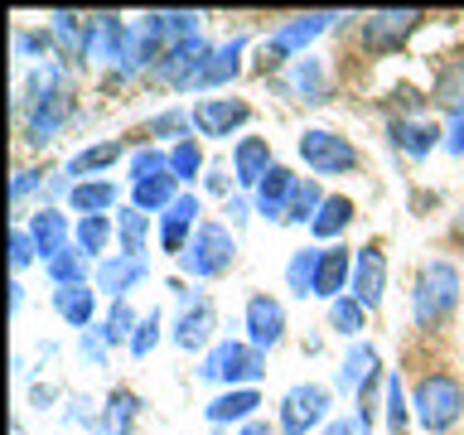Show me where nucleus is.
I'll return each instance as SVG.
<instances>
[{"label":"nucleus","instance_id":"nucleus-1","mask_svg":"<svg viewBox=\"0 0 464 435\" xmlns=\"http://www.w3.org/2000/svg\"><path fill=\"white\" fill-rule=\"evenodd\" d=\"M459 304V271L450 261H426L411 281V314L420 329H435L445 324L450 310Z\"/></svg>","mask_w":464,"mask_h":435},{"label":"nucleus","instance_id":"nucleus-2","mask_svg":"<svg viewBox=\"0 0 464 435\" xmlns=\"http://www.w3.org/2000/svg\"><path fill=\"white\" fill-rule=\"evenodd\" d=\"M411 411H416V426L420 430L445 435L464 416V387H459V377H450V372L420 377L416 392H411Z\"/></svg>","mask_w":464,"mask_h":435},{"label":"nucleus","instance_id":"nucleus-3","mask_svg":"<svg viewBox=\"0 0 464 435\" xmlns=\"http://www.w3.org/2000/svg\"><path fill=\"white\" fill-rule=\"evenodd\" d=\"M232 256H237V242H232V232L223 223H198V232L188 237L184 256H179V271L194 276V281H218Z\"/></svg>","mask_w":464,"mask_h":435},{"label":"nucleus","instance_id":"nucleus-4","mask_svg":"<svg viewBox=\"0 0 464 435\" xmlns=\"http://www.w3.org/2000/svg\"><path fill=\"white\" fill-rule=\"evenodd\" d=\"M261 372H266V353L242 339H223L198 368L203 382H227V387H252L261 382Z\"/></svg>","mask_w":464,"mask_h":435},{"label":"nucleus","instance_id":"nucleus-5","mask_svg":"<svg viewBox=\"0 0 464 435\" xmlns=\"http://www.w3.org/2000/svg\"><path fill=\"white\" fill-rule=\"evenodd\" d=\"M324 416H329V387H319V382L290 387L281 397V406H276L281 435H310L314 426H324Z\"/></svg>","mask_w":464,"mask_h":435},{"label":"nucleus","instance_id":"nucleus-6","mask_svg":"<svg viewBox=\"0 0 464 435\" xmlns=\"http://www.w3.org/2000/svg\"><path fill=\"white\" fill-rule=\"evenodd\" d=\"M208 58H213V44L208 39H184V44H174V49L160 53V63L150 72L165 87H174V92H194V82L203 78Z\"/></svg>","mask_w":464,"mask_h":435},{"label":"nucleus","instance_id":"nucleus-7","mask_svg":"<svg viewBox=\"0 0 464 435\" xmlns=\"http://www.w3.org/2000/svg\"><path fill=\"white\" fill-rule=\"evenodd\" d=\"M300 160H304L314 174H348V169H358V150H353L343 136L324 130V126H310V130L300 136Z\"/></svg>","mask_w":464,"mask_h":435},{"label":"nucleus","instance_id":"nucleus-8","mask_svg":"<svg viewBox=\"0 0 464 435\" xmlns=\"http://www.w3.org/2000/svg\"><path fill=\"white\" fill-rule=\"evenodd\" d=\"M420 10H372L362 20V49L368 53H397L406 39L416 34Z\"/></svg>","mask_w":464,"mask_h":435},{"label":"nucleus","instance_id":"nucleus-9","mask_svg":"<svg viewBox=\"0 0 464 435\" xmlns=\"http://www.w3.org/2000/svg\"><path fill=\"white\" fill-rule=\"evenodd\" d=\"M348 295H353L362 310H377L387 300V256L382 242H368L353 252V281H348Z\"/></svg>","mask_w":464,"mask_h":435},{"label":"nucleus","instance_id":"nucleus-10","mask_svg":"<svg viewBox=\"0 0 464 435\" xmlns=\"http://www.w3.org/2000/svg\"><path fill=\"white\" fill-rule=\"evenodd\" d=\"M242 324H246V343L266 353V348H276L285 339V304L271 300V295H252V300H246Z\"/></svg>","mask_w":464,"mask_h":435},{"label":"nucleus","instance_id":"nucleus-11","mask_svg":"<svg viewBox=\"0 0 464 435\" xmlns=\"http://www.w3.org/2000/svg\"><path fill=\"white\" fill-rule=\"evenodd\" d=\"M68 116H72V92H53V97L29 102L24 140H29V145H53V140H58V130L68 126Z\"/></svg>","mask_w":464,"mask_h":435},{"label":"nucleus","instance_id":"nucleus-12","mask_svg":"<svg viewBox=\"0 0 464 435\" xmlns=\"http://www.w3.org/2000/svg\"><path fill=\"white\" fill-rule=\"evenodd\" d=\"M198 213H203L198 194H179L165 213H160V246H165L169 256H184L188 237L198 232Z\"/></svg>","mask_w":464,"mask_h":435},{"label":"nucleus","instance_id":"nucleus-13","mask_svg":"<svg viewBox=\"0 0 464 435\" xmlns=\"http://www.w3.org/2000/svg\"><path fill=\"white\" fill-rule=\"evenodd\" d=\"M246 121H252V107H246V102H232V97H203L194 107L198 136H213V140L232 136V130L246 126Z\"/></svg>","mask_w":464,"mask_h":435},{"label":"nucleus","instance_id":"nucleus-14","mask_svg":"<svg viewBox=\"0 0 464 435\" xmlns=\"http://www.w3.org/2000/svg\"><path fill=\"white\" fill-rule=\"evenodd\" d=\"M334 20H339V14H329V10H314V14H295V20H285V24H276L271 29V49L276 53H300V49H310V44L319 39V34H324V29L334 24Z\"/></svg>","mask_w":464,"mask_h":435},{"label":"nucleus","instance_id":"nucleus-15","mask_svg":"<svg viewBox=\"0 0 464 435\" xmlns=\"http://www.w3.org/2000/svg\"><path fill=\"white\" fill-rule=\"evenodd\" d=\"M179 295H184V314L174 324V343L184 353H194V348L213 339V304H208V295H194V290H179Z\"/></svg>","mask_w":464,"mask_h":435},{"label":"nucleus","instance_id":"nucleus-16","mask_svg":"<svg viewBox=\"0 0 464 435\" xmlns=\"http://www.w3.org/2000/svg\"><path fill=\"white\" fill-rule=\"evenodd\" d=\"M29 237H34V246H39V261L49 266L53 256H63L68 252V237H72V227H68V218L53 208V203H44V208L29 218Z\"/></svg>","mask_w":464,"mask_h":435},{"label":"nucleus","instance_id":"nucleus-17","mask_svg":"<svg viewBox=\"0 0 464 435\" xmlns=\"http://www.w3.org/2000/svg\"><path fill=\"white\" fill-rule=\"evenodd\" d=\"M92 281H97V290H107L111 300H126V290L145 281V256H121V252L102 256L97 271H92Z\"/></svg>","mask_w":464,"mask_h":435},{"label":"nucleus","instance_id":"nucleus-18","mask_svg":"<svg viewBox=\"0 0 464 435\" xmlns=\"http://www.w3.org/2000/svg\"><path fill=\"white\" fill-rule=\"evenodd\" d=\"M285 92L295 97V102H329V72L324 63H319L314 53H304V58H290V72H285Z\"/></svg>","mask_w":464,"mask_h":435},{"label":"nucleus","instance_id":"nucleus-19","mask_svg":"<svg viewBox=\"0 0 464 435\" xmlns=\"http://www.w3.org/2000/svg\"><path fill=\"white\" fill-rule=\"evenodd\" d=\"M387 130H392V145H397L401 155H411V160H426L435 145H440V136H445V130L435 121H426V116H397Z\"/></svg>","mask_w":464,"mask_h":435},{"label":"nucleus","instance_id":"nucleus-20","mask_svg":"<svg viewBox=\"0 0 464 435\" xmlns=\"http://www.w3.org/2000/svg\"><path fill=\"white\" fill-rule=\"evenodd\" d=\"M271 169H276L271 145L261 140V136H242V140H237V150H232V179H237L242 188H256Z\"/></svg>","mask_w":464,"mask_h":435},{"label":"nucleus","instance_id":"nucleus-21","mask_svg":"<svg viewBox=\"0 0 464 435\" xmlns=\"http://www.w3.org/2000/svg\"><path fill=\"white\" fill-rule=\"evenodd\" d=\"M295 174H290L285 165H276L266 179L256 184V213L261 218H271V223H285V213H290V198H295Z\"/></svg>","mask_w":464,"mask_h":435},{"label":"nucleus","instance_id":"nucleus-22","mask_svg":"<svg viewBox=\"0 0 464 435\" xmlns=\"http://www.w3.org/2000/svg\"><path fill=\"white\" fill-rule=\"evenodd\" d=\"M348 281H353V256H348V246H324V256H319V276H314V300H339Z\"/></svg>","mask_w":464,"mask_h":435},{"label":"nucleus","instance_id":"nucleus-23","mask_svg":"<svg viewBox=\"0 0 464 435\" xmlns=\"http://www.w3.org/2000/svg\"><path fill=\"white\" fill-rule=\"evenodd\" d=\"M126 44V24L116 14H87V58L92 63H116Z\"/></svg>","mask_w":464,"mask_h":435},{"label":"nucleus","instance_id":"nucleus-24","mask_svg":"<svg viewBox=\"0 0 464 435\" xmlns=\"http://www.w3.org/2000/svg\"><path fill=\"white\" fill-rule=\"evenodd\" d=\"M256 406H261V397H256V387H227L223 397H213L208 406H203V416L213 420V426H246V420H256Z\"/></svg>","mask_w":464,"mask_h":435},{"label":"nucleus","instance_id":"nucleus-25","mask_svg":"<svg viewBox=\"0 0 464 435\" xmlns=\"http://www.w3.org/2000/svg\"><path fill=\"white\" fill-rule=\"evenodd\" d=\"M242 49H246L242 34L227 39V44H218L213 58H208V68H203V78L194 82V92H213V87H223V82L237 78V72H242Z\"/></svg>","mask_w":464,"mask_h":435},{"label":"nucleus","instance_id":"nucleus-26","mask_svg":"<svg viewBox=\"0 0 464 435\" xmlns=\"http://www.w3.org/2000/svg\"><path fill=\"white\" fill-rule=\"evenodd\" d=\"M377 377H382V358H377V348L372 343H353V348H348V358L339 368V387L343 392H362V387H372Z\"/></svg>","mask_w":464,"mask_h":435},{"label":"nucleus","instance_id":"nucleus-27","mask_svg":"<svg viewBox=\"0 0 464 435\" xmlns=\"http://www.w3.org/2000/svg\"><path fill=\"white\" fill-rule=\"evenodd\" d=\"M53 310H58V319H63L68 329H87V324H92V314H97V290L92 285L53 290Z\"/></svg>","mask_w":464,"mask_h":435},{"label":"nucleus","instance_id":"nucleus-28","mask_svg":"<svg viewBox=\"0 0 464 435\" xmlns=\"http://www.w3.org/2000/svg\"><path fill=\"white\" fill-rule=\"evenodd\" d=\"M68 203H72V213H82V218H102V213L116 208V184L111 179H78L68 188Z\"/></svg>","mask_w":464,"mask_h":435},{"label":"nucleus","instance_id":"nucleus-29","mask_svg":"<svg viewBox=\"0 0 464 435\" xmlns=\"http://www.w3.org/2000/svg\"><path fill=\"white\" fill-rule=\"evenodd\" d=\"M140 416V397L130 387H116L107 392V406H102V435H130Z\"/></svg>","mask_w":464,"mask_h":435},{"label":"nucleus","instance_id":"nucleus-30","mask_svg":"<svg viewBox=\"0 0 464 435\" xmlns=\"http://www.w3.org/2000/svg\"><path fill=\"white\" fill-rule=\"evenodd\" d=\"M430 102H435V107H445V111H455V116H464V58H450V63L435 72Z\"/></svg>","mask_w":464,"mask_h":435},{"label":"nucleus","instance_id":"nucleus-31","mask_svg":"<svg viewBox=\"0 0 464 435\" xmlns=\"http://www.w3.org/2000/svg\"><path fill=\"white\" fill-rule=\"evenodd\" d=\"M319 256H324V246H300V252L285 261V285H290V295H300V300H310V295H314Z\"/></svg>","mask_w":464,"mask_h":435},{"label":"nucleus","instance_id":"nucleus-32","mask_svg":"<svg viewBox=\"0 0 464 435\" xmlns=\"http://www.w3.org/2000/svg\"><path fill=\"white\" fill-rule=\"evenodd\" d=\"M49 34H53V44H58V58H87V20H78V14H68V10H58L53 14V24H49Z\"/></svg>","mask_w":464,"mask_h":435},{"label":"nucleus","instance_id":"nucleus-33","mask_svg":"<svg viewBox=\"0 0 464 435\" xmlns=\"http://www.w3.org/2000/svg\"><path fill=\"white\" fill-rule=\"evenodd\" d=\"M348 223H353V203H348L343 194H329V198H324V208H319V218L310 223V237L329 242V237H339Z\"/></svg>","mask_w":464,"mask_h":435},{"label":"nucleus","instance_id":"nucleus-34","mask_svg":"<svg viewBox=\"0 0 464 435\" xmlns=\"http://www.w3.org/2000/svg\"><path fill=\"white\" fill-rule=\"evenodd\" d=\"M174 184H179V179H174V174H160V179L130 184V203H136L140 213H165L169 203L179 198V194H174Z\"/></svg>","mask_w":464,"mask_h":435},{"label":"nucleus","instance_id":"nucleus-35","mask_svg":"<svg viewBox=\"0 0 464 435\" xmlns=\"http://www.w3.org/2000/svg\"><path fill=\"white\" fill-rule=\"evenodd\" d=\"M111 227H116V218L111 213H102V218H78V227H72V246H78L82 256H102L107 252V242H111Z\"/></svg>","mask_w":464,"mask_h":435},{"label":"nucleus","instance_id":"nucleus-36","mask_svg":"<svg viewBox=\"0 0 464 435\" xmlns=\"http://www.w3.org/2000/svg\"><path fill=\"white\" fill-rule=\"evenodd\" d=\"M145 227H150V218H145L136 203H130V208H116V237H121V256H145Z\"/></svg>","mask_w":464,"mask_h":435},{"label":"nucleus","instance_id":"nucleus-37","mask_svg":"<svg viewBox=\"0 0 464 435\" xmlns=\"http://www.w3.org/2000/svg\"><path fill=\"white\" fill-rule=\"evenodd\" d=\"M116 160H121V140H102V145H87L82 155H72L63 174H97V169H111Z\"/></svg>","mask_w":464,"mask_h":435},{"label":"nucleus","instance_id":"nucleus-38","mask_svg":"<svg viewBox=\"0 0 464 435\" xmlns=\"http://www.w3.org/2000/svg\"><path fill=\"white\" fill-rule=\"evenodd\" d=\"M319 208H324V188H319L314 179H300L295 184V198H290L285 223H304V227H310L314 218H319Z\"/></svg>","mask_w":464,"mask_h":435},{"label":"nucleus","instance_id":"nucleus-39","mask_svg":"<svg viewBox=\"0 0 464 435\" xmlns=\"http://www.w3.org/2000/svg\"><path fill=\"white\" fill-rule=\"evenodd\" d=\"M329 324L343 334V339H358L362 329H368V310H362V304L353 300V295H339L329 304Z\"/></svg>","mask_w":464,"mask_h":435},{"label":"nucleus","instance_id":"nucleus-40","mask_svg":"<svg viewBox=\"0 0 464 435\" xmlns=\"http://www.w3.org/2000/svg\"><path fill=\"white\" fill-rule=\"evenodd\" d=\"M49 281H53V290H63V285H87V256L78 252V246H68L63 256L49 261Z\"/></svg>","mask_w":464,"mask_h":435},{"label":"nucleus","instance_id":"nucleus-41","mask_svg":"<svg viewBox=\"0 0 464 435\" xmlns=\"http://www.w3.org/2000/svg\"><path fill=\"white\" fill-rule=\"evenodd\" d=\"M198 169H203V150H198V140H194V136H184V140L169 150V174H174L179 184H194V179H198Z\"/></svg>","mask_w":464,"mask_h":435},{"label":"nucleus","instance_id":"nucleus-42","mask_svg":"<svg viewBox=\"0 0 464 435\" xmlns=\"http://www.w3.org/2000/svg\"><path fill=\"white\" fill-rule=\"evenodd\" d=\"M130 184H145V179H160V174H169V155L160 150V145H140L136 155H130Z\"/></svg>","mask_w":464,"mask_h":435},{"label":"nucleus","instance_id":"nucleus-43","mask_svg":"<svg viewBox=\"0 0 464 435\" xmlns=\"http://www.w3.org/2000/svg\"><path fill=\"white\" fill-rule=\"evenodd\" d=\"M136 310H130L126 300H111V310H107V324H102V339L107 343H130L136 339Z\"/></svg>","mask_w":464,"mask_h":435},{"label":"nucleus","instance_id":"nucleus-44","mask_svg":"<svg viewBox=\"0 0 464 435\" xmlns=\"http://www.w3.org/2000/svg\"><path fill=\"white\" fill-rule=\"evenodd\" d=\"M387 430L392 435L406 430V387L397 372H387Z\"/></svg>","mask_w":464,"mask_h":435},{"label":"nucleus","instance_id":"nucleus-45","mask_svg":"<svg viewBox=\"0 0 464 435\" xmlns=\"http://www.w3.org/2000/svg\"><path fill=\"white\" fill-rule=\"evenodd\" d=\"M14 53H20V58H39V63H44V58L53 53V34H49V29H39V34H34V29H20V34H14Z\"/></svg>","mask_w":464,"mask_h":435},{"label":"nucleus","instance_id":"nucleus-46","mask_svg":"<svg viewBox=\"0 0 464 435\" xmlns=\"http://www.w3.org/2000/svg\"><path fill=\"white\" fill-rule=\"evenodd\" d=\"M160 329H165V319H160V310L140 314V324H136V339H130V353H136V358H145V353H150V348L160 343Z\"/></svg>","mask_w":464,"mask_h":435},{"label":"nucleus","instance_id":"nucleus-47","mask_svg":"<svg viewBox=\"0 0 464 435\" xmlns=\"http://www.w3.org/2000/svg\"><path fill=\"white\" fill-rule=\"evenodd\" d=\"M34 256H39V246H34V237H29V227H14V232H10V266L24 271Z\"/></svg>","mask_w":464,"mask_h":435},{"label":"nucleus","instance_id":"nucleus-48","mask_svg":"<svg viewBox=\"0 0 464 435\" xmlns=\"http://www.w3.org/2000/svg\"><path fill=\"white\" fill-rule=\"evenodd\" d=\"M188 126H194V116H188V111L155 116V121H150V145H155V136H174V130H188Z\"/></svg>","mask_w":464,"mask_h":435},{"label":"nucleus","instance_id":"nucleus-49","mask_svg":"<svg viewBox=\"0 0 464 435\" xmlns=\"http://www.w3.org/2000/svg\"><path fill=\"white\" fill-rule=\"evenodd\" d=\"M34 184H39V174H34V169H14L10 198H14V203H24V198H29V188H34Z\"/></svg>","mask_w":464,"mask_h":435},{"label":"nucleus","instance_id":"nucleus-50","mask_svg":"<svg viewBox=\"0 0 464 435\" xmlns=\"http://www.w3.org/2000/svg\"><path fill=\"white\" fill-rule=\"evenodd\" d=\"M445 150L450 155H464V116H455V126L445 130Z\"/></svg>","mask_w":464,"mask_h":435},{"label":"nucleus","instance_id":"nucleus-51","mask_svg":"<svg viewBox=\"0 0 464 435\" xmlns=\"http://www.w3.org/2000/svg\"><path fill=\"white\" fill-rule=\"evenodd\" d=\"M237 435H281V426H271V420H246Z\"/></svg>","mask_w":464,"mask_h":435},{"label":"nucleus","instance_id":"nucleus-52","mask_svg":"<svg viewBox=\"0 0 464 435\" xmlns=\"http://www.w3.org/2000/svg\"><path fill=\"white\" fill-rule=\"evenodd\" d=\"M319 435H358V426H353L348 416H339V420H329V426L319 430Z\"/></svg>","mask_w":464,"mask_h":435},{"label":"nucleus","instance_id":"nucleus-53","mask_svg":"<svg viewBox=\"0 0 464 435\" xmlns=\"http://www.w3.org/2000/svg\"><path fill=\"white\" fill-rule=\"evenodd\" d=\"M208 188H218V194L227 188V179H223V165H213V169H208Z\"/></svg>","mask_w":464,"mask_h":435},{"label":"nucleus","instance_id":"nucleus-54","mask_svg":"<svg viewBox=\"0 0 464 435\" xmlns=\"http://www.w3.org/2000/svg\"><path fill=\"white\" fill-rule=\"evenodd\" d=\"M227 213H232V223H246V203H242V198H232Z\"/></svg>","mask_w":464,"mask_h":435},{"label":"nucleus","instance_id":"nucleus-55","mask_svg":"<svg viewBox=\"0 0 464 435\" xmlns=\"http://www.w3.org/2000/svg\"><path fill=\"white\" fill-rule=\"evenodd\" d=\"M450 232H455V237H459V242H464V213H459V218H455V227H450Z\"/></svg>","mask_w":464,"mask_h":435}]
</instances>
